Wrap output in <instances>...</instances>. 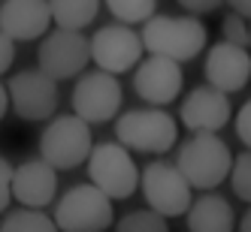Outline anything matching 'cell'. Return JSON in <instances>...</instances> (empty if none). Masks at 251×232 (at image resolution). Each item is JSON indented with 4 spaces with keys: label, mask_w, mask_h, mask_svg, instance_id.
<instances>
[{
    "label": "cell",
    "mask_w": 251,
    "mask_h": 232,
    "mask_svg": "<svg viewBox=\"0 0 251 232\" xmlns=\"http://www.w3.org/2000/svg\"><path fill=\"white\" fill-rule=\"evenodd\" d=\"M142 51L176 63L194 61L209 42V30L197 15H151L139 30Z\"/></svg>",
    "instance_id": "6da1fadb"
},
{
    "label": "cell",
    "mask_w": 251,
    "mask_h": 232,
    "mask_svg": "<svg viewBox=\"0 0 251 232\" xmlns=\"http://www.w3.org/2000/svg\"><path fill=\"white\" fill-rule=\"evenodd\" d=\"M233 163L230 145L215 133H194L176 154V169L185 175L191 190H215L227 181Z\"/></svg>",
    "instance_id": "7a4b0ae2"
},
{
    "label": "cell",
    "mask_w": 251,
    "mask_h": 232,
    "mask_svg": "<svg viewBox=\"0 0 251 232\" xmlns=\"http://www.w3.org/2000/svg\"><path fill=\"white\" fill-rule=\"evenodd\" d=\"M51 220L58 232H106L115 223V208L109 196L94 184H76L55 199Z\"/></svg>",
    "instance_id": "3957f363"
},
{
    "label": "cell",
    "mask_w": 251,
    "mask_h": 232,
    "mask_svg": "<svg viewBox=\"0 0 251 232\" xmlns=\"http://www.w3.org/2000/svg\"><path fill=\"white\" fill-rule=\"evenodd\" d=\"M94 148L91 124H85L76 115H58L49 121V127L40 136V160L58 172H70L82 166Z\"/></svg>",
    "instance_id": "277c9868"
},
{
    "label": "cell",
    "mask_w": 251,
    "mask_h": 232,
    "mask_svg": "<svg viewBox=\"0 0 251 232\" xmlns=\"http://www.w3.org/2000/svg\"><path fill=\"white\" fill-rule=\"evenodd\" d=\"M118 145L139 154H167L178 139V124L170 112L160 109H133L115 118Z\"/></svg>",
    "instance_id": "5b68a950"
},
{
    "label": "cell",
    "mask_w": 251,
    "mask_h": 232,
    "mask_svg": "<svg viewBox=\"0 0 251 232\" xmlns=\"http://www.w3.org/2000/svg\"><path fill=\"white\" fill-rule=\"evenodd\" d=\"M88 181L109 196L112 202L130 199L139 187V169L133 163V154L118 142L94 145L88 154Z\"/></svg>",
    "instance_id": "8992f818"
},
{
    "label": "cell",
    "mask_w": 251,
    "mask_h": 232,
    "mask_svg": "<svg viewBox=\"0 0 251 232\" xmlns=\"http://www.w3.org/2000/svg\"><path fill=\"white\" fill-rule=\"evenodd\" d=\"M139 187H142V196H146L149 208L167 220L185 217L191 208V184L176 169V163H167V160L149 163L139 172Z\"/></svg>",
    "instance_id": "52a82bcc"
},
{
    "label": "cell",
    "mask_w": 251,
    "mask_h": 232,
    "mask_svg": "<svg viewBox=\"0 0 251 232\" xmlns=\"http://www.w3.org/2000/svg\"><path fill=\"white\" fill-rule=\"evenodd\" d=\"M88 61H91V48H88V37H82L79 30H49L37 51L40 73L49 76L51 82L82 76Z\"/></svg>",
    "instance_id": "ba28073f"
},
{
    "label": "cell",
    "mask_w": 251,
    "mask_h": 232,
    "mask_svg": "<svg viewBox=\"0 0 251 232\" xmlns=\"http://www.w3.org/2000/svg\"><path fill=\"white\" fill-rule=\"evenodd\" d=\"M9 94V109L19 115L22 121H51L58 112V82H51L49 76H43L40 69H22L15 73L6 84Z\"/></svg>",
    "instance_id": "9c48e42d"
},
{
    "label": "cell",
    "mask_w": 251,
    "mask_h": 232,
    "mask_svg": "<svg viewBox=\"0 0 251 232\" xmlns=\"http://www.w3.org/2000/svg\"><path fill=\"white\" fill-rule=\"evenodd\" d=\"M121 84L115 76L94 69V73L79 76L73 87V115L82 118L85 124H106L112 121L121 109Z\"/></svg>",
    "instance_id": "30bf717a"
},
{
    "label": "cell",
    "mask_w": 251,
    "mask_h": 232,
    "mask_svg": "<svg viewBox=\"0 0 251 232\" xmlns=\"http://www.w3.org/2000/svg\"><path fill=\"white\" fill-rule=\"evenodd\" d=\"M88 48H91V63H97V69H103L109 76L127 73V69H133L142 61V40L127 24L100 27L88 40Z\"/></svg>",
    "instance_id": "8fae6325"
},
{
    "label": "cell",
    "mask_w": 251,
    "mask_h": 232,
    "mask_svg": "<svg viewBox=\"0 0 251 232\" xmlns=\"http://www.w3.org/2000/svg\"><path fill=\"white\" fill-rule=\"evenodd\" d=\"M182 82H185L182 63L167 61V58H154V55H149L146 61H139L136 73H133L136 94L149 105H154V109L170 105L173 100H178V94H182Z\"/></svg>",
    "instance_id": "7c38bea8"
},
{
    "label": "cell",
    "mask_w": 251,
    "mask_h": 232,
    "mask_svg": "<svg viewBox=\"0 0 251 232\" xmlns=\"http://www.w3.org/2000/svg\"><path fill=\"white\" fill-rule=\"evenodd\" d=\"M206 82L209 87L221 94H236L251 82V51L239 48V45H230V42H215L206 55Z\"/></svg>",
    "instance_id": "4fadbf2b"
},
{
    "label": "cell",
    "mask_w": 251,
    "mask_h": 232,
    "mask_svg": "<svg viewBox=\"0 0 251 232\" xmlns=\"http://www.w3.org/2000/svg\"><path fill=\"white\" fill-rule=\"evenodd\" d=\"M58 196V169L46 160H25L12 169V199L22 208H49Z\"/></svg>",
    "instance_id": "5bb4252c"
},
{
    "label": "cell",
    "mask_w": 251,
    "mask_h": 232,
    "mask_svg": "<svg viewBox=\"0 0 251 232\" xmlns=\"http://www.w3.org/2000/svg\"><path fill=\"white\" fill-rule=\"evenodd\" d=\"M230 97L203 84L194 87L182 103V124L191 133H218L230 124Z\"/></svg>",
    "instance_id": "9a60e30c"
},
{
    "label": "cell",
    "mask_w": 251,
    "mask_h": 232,
    "mask_svg": "<svg viewBox=\"0 0 251 232\" xmlns=\"http://www.w3.org/2000/svg\"><path fill=\"white\" fill-rule=\"evenodd\" d=\"M51 27L49 0H3L0 6V33L12 42H27L46 37Z\"/></svg>",
    "instance_id": "2e32d148"
},
{
    "label": "cell",
    "mask_w": 251,
    "mask_h": 232,
    "mask_svg": "<svg viewBox=\"0 0 251 232\" xmlns=\"http://www.w3.org/2000/svg\"><path fill=\"white\" fill-rule=\"evenodd\" d=\"M185 217H188V232H233V226H236L233 205L212 190L191 199Z\"/></svg>",
    "instance_id": "e0dca14e"
},
{
    "label": "cell",
    "mask_w": 251,
    "mask_h": 232,
    "mask_svg": "<svg viewBox=\"0 0 251 232\" xmlns=\"http://www.w3.org/2000/svg\"><path fill=\"white\" fill-rule=\"evenodd\" d=\"M49 12H51V24L55 27L82 33L97 19L100 0H49Z\"/></svg>",
    "instance_id": "ac0fdd59"
},
{
    "label": "cell",
    "mask_w": 251,
    "mask_h": 232,
    "mask_svg": "<svg viewBox=\"0 0 251 232\" xmlns=\"http://www.w3.org/2000/svg\"><path fill=\"white\" fill-rule=\"evenodd\" d=\"M0 232H58V226H55V220H51L46 211L15 208V211L3 214V220H0Z\"/></svg>",
    "instance_id": "d6986e66"
},
{
    "label": "cell",
    "mask_w": 251,
    "mask_h": 232,
    "mask_svg": "<svg viewBox=\"0 0 251 232\" xmlns=\"http://www.w3.org/2000/svg\"><path fill=\"white\" fill-rule=\"evenodd\" d=\"M109 12L118 19V24H146L151 15H157V0H103Z\"/></svg>",
    "instance_id": "ffe728a7"
},
{
    "label": "cell",
    "mask_w": 251,
    "mask_h": 232,
    "mask_svg": "<svg viewBox=\"0 0 251 232\" xmlns=\"http://www.w3.org/2000/svg\"><path fill=\"white\" fill-rule=\"evenodd\" d=\"M115 232H170V226H167V217L154 214L151 208H139L115 220Z\"/></svg>",
    "instance_id": "44dd1931"
},
{
    "label": "cell",
    "mask_w": 251,
    "mask_h": 232,
    "mask_svg": "<svg viewBox=\"0 0 251 232\" xmlns=\"http://www.w3.org/2000/svg\"><path fill=\"white\" fill-rule=\"evenodd\" d=\"M227 181H230L233 193H236V199L251 205V151H242V154L233 157Z\"/></svg>",
    "instance_id": "7402d4cb"
},
{
    "label": "cell",
    "mask_w": 251,
    "mask_h": 232,
    "mask_svg": "<svg viewBox=\"0 0 251 232\" xmlns=\"http://www.w3.org/2000/svg\"><path fill=\"white\" fill-rule=\"evenodd\" d=\"M221 30H224V42L239 45V48H248V19H242V15H236V12H230L227 19H224V24H221Z\"/></svg>",
    "instance_id": "603a6c76"
},
{
    "label": "cell",
    "mask_w": 251,
    "mask_h": 232,
    "mask_svg": "<svg viewBox=\"0 0 251 232\" xmlns=\"http://www.w3.org/2000/svg\"><path fill=\"white\" fill-rule=\"evenodd\" d=\"M12 163L0 154V214H6L12 205Z\"/></svg>",
    "instance_id": "cb8c5ba5"
},
{
    "label": "cell",
    "mask_w": 251,
    "mask_h": 232,
    "mask_svg": "<svg viewBox=\"0 0 251 232\" xmlns=\"http://www.w3.org/2000/svg\"><path fill=\"white\" fill-rule=\"evenodd\" d=\"M236 136H239L242 145L251 151V100L236 112Z\"/></svg>",
    "instance_id": "d4e9b609"
},
{
    "label": "cell",
    "mask_w": 251,
    "mask_h": 232,
    "mask_svg": "<svg viewBox=\"0 0 251 232\" xmlns=\"http://www.w3.org/2000/svg\"><path fill=\"white\" fill-rule=\"evenodd\" d=\"M178 6H182L185 12L191 15H203V12H212V9H218L224 0H176Z\"/></svg>",
    "instance_id": "484cf974"
},
{
    "label": "cell",
    "mask_w": 251,
    "mask_h": 232,
    "mask_svg": "<svg viewBox=\"0 0 251 232\" xmlns=\"http://www.w3.org/2000/svg\"><path fill=\"white\" fill-rule=\"evenodd\" d=\"M12 61H15V42L6 37V33H0V76L12 66Z\"/></svg>",
    "instance_id": "4316f807"
},
{
    "label": "cell",
    "mask_w": 251,
    "mask_h": 232,
    "mask_svg": "<svg viewBox=\"0 0 251 232\" xmlns=\"http://www.w3.org/2000/svg\"><path fill=\"white\" fill-rule=\"evenodd\" d=\"M224 3H230V12L242 15V19H251V0H224Z\"/></svg>",
    "instance_id": "83f0119b"
},
{
    "label": "cell",
    "mask_w": 251,
    "mask_h": 232,
    "mask_svg": "<svg viewBox=\"0 0 251 232\" xmlns=\"http://www.w3.org/2000/svg\"><path fill=\"white\" fill-rule=\"evenodd\" d=\"M6 112H9V94H6V84L0 82V121L6 118Z\"/></svg>",
    "instance_id": "f1b7e54d"
},
{
    "label": "cell",
    "mask_w": 251,
    "mask_h": 232,
    "mask_svg": "<svg viewBox=\"0 0 251 232\" xmlns=\"http://www.w3.org/2000/svg\"><path fill=\"white\" fill-rule=\"evenodd\" d=\"M239 232H251V208L242 214V220H239Z\"/></svg>",
    "instance_id": "f546056e"
},
{
    "label": "cell",
    "mask_w": 251,
    "mask_h": 232,
    "mask_svg": "<svg viewBox=\"0 0 251 232\" xmlns=\"http://www.w3.org/2000/svg\"><path fill=\"white\" fill-rule=\"evenodd\" d=\"M248 48H251V21H248Z\"/></svg>",
    "instance_id": "4dcf8cb0"
}]
</instances>
